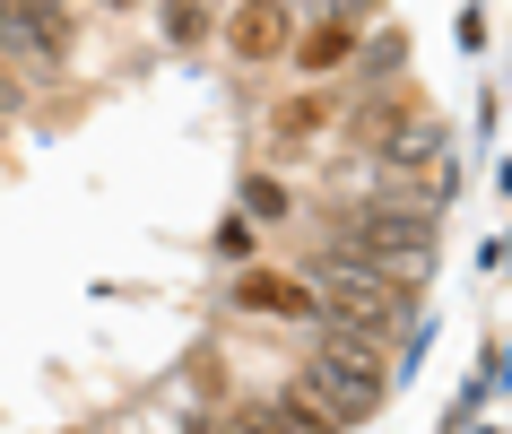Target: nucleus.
I'll return each instance as SVG.
<instances>
[{
	"label": "nucleus",
	"instance_id": "20e7f679",
	"mask_svg": "<svg viewBox=\"0 0 512 434\" xmlns=\"http://www.w3.org/2000/svg\"><path fill=\"white\" fill-rule=\"evenodd\" d=\"M270 417H278V434H348V426H339V417L322 408V391H313L304 374H296V382H278Z\"/></svg>",
	"mask_w": 512,
	"mask_h": 434
},
{
	"label": "nucleus",
	"instance_id": "1a4fd4ad",
	"mask_svg": "<svg viewBox=\"0 0 512 434\" xmlns=\"http://www.w3.org/2000/svg\"><path fill=\"white\" fill-rule=\"evenodd\" d=\"M313 9H322L330 27H365V18H374L382 0H313Z\"/></svg>",
	"mask_w": 512,
	"mask_h": 434
},
{
	"label": "nucleus",
	"instance_id": "f257e3e1",
	"mask_svg": "<svg viewBox=\"0 0 512 434\" xmlns=\"http://www.w3.org/2000/svg\"><path fill=\"white\" fill-rule=\"evenodd\" d=\"M313 304H322V322L374 330V339H391V330L417 322V287H408L391 261L348 252V244H322V252H313Z\"/></svg>",
	"mask_w": 512,
	"mask_h": 434
},
{
	"label": "nucleus",
	"instance_id": "0eeeda50",
	"mask_svg": "<svg viewBox=\"0 0 512 434\" xmlns=\"http://www.w3.org/2000/svg\"><path fill=\"white\" fill-rule=\"evenodd\" d=\"M165 35H174V44H200V35H209V9H200V0H165Z\"/></svg>",
	"mask_w": 512,
	"mask_h": 434
},
{
	"label": "nucleus",
	"instance_id": "6e6552de",
	"mask_svg": "<svg viewBox=\"0 0 512 434\" xmlns=\"http://www.w3.org/2000/svg\"><path fill=\"white\" fill-rule=\"evenodd\" d=\"M339 53H348V27H330V18H322V27L304 35V70H330Z\"/></svg>",
	"mask_w": 512,
	"mask_h": 434
},
{
	"label": "nucleus",
	"instance_id": "f03ea898",
	"mask_svg": "<svg viewBox=\"0 0 512 434\" xmlns=\"http://www.w3.org/2000/svg\"><path fill=\"white\" fill-rule=\"evenodd\" d=\"M304 382L322 391V408L339 426H365L391 391V348H382L374 330H348V322H322L313 330V348H304Z\"/></svg>",
	"mask_w": 512,
	"mask_h": 434
},
{
	"label": "nucleus",
	"instance_id": "39448f33",
	"mask_svg": "<svg viewBox=\"0 0 512 434\" xmlns=\"http://www.w3.org/2000/svg\"><path fill=\"white\" fill-rule=\"evenodd\" d=\"M226 44H235L243 61L278 53V44H287V9H278V0H243V9H235V27H226Z\"/></svg>",
	"mask_w": 512,
	"mask_h": 434
},
{
	"label": "nucleus",
	"instance_id": "423d86ee",
	"mask_svg": "<svg viewBox=\"0 0 512 434\" xmlns=\"http://www.w3.org/2000/svg\"><path fill=\"white\" fill-rule=\"evenodd\" d=\"M400 61H408V44H400V35H374V44L356 53V87H382V79H400Z\"/></svg>",
	"mask_w": 512,
	"mask_h": 434
},
{
	"label": "nucleus",
	"instance_id": "9d476101",
	"mask_svg": "<svg viewBox=\"0 0 512 434\" xmlns=\"http://www.w3.org/2000/svg\"><path fill=\"white\" fill-rule=\"evenodd\" d=\"M113 9H139V0H113Z\"/></svg>",
	"mask_w": 512,
	"mask_h": 434
},
{
	"label": "nucleus",
	"instance_id": "7ed1b4c3",
	"mask_svg": "<svg viewBox=\"0 0 512 434\" xmlns=\"http://www.w3.org/2000/svg\"><path fill=\"white\" fill-rule=\"evenodd\" d=\"M322 244L374 252V261H391L408 287H426V278H434V209H426V200H348Z\"/></svg>",
	"mask_w": 512,
	"mask_h": 434
}]
</instances>
